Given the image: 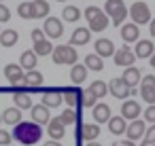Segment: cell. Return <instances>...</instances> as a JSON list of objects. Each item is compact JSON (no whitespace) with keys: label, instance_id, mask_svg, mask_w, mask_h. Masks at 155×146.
Listing matches in <instances>:
<instances>
[{"label":"cell","instance_id":"cell-9","mask_svg":"<svg viewBox=\"0 0 155 146\" xmlns=\"http://www.w3.org/2000/svg\"><path fill=\"white\" fill-rule=\"evenodd\" d=\"M64 91V102L68 104V108H79L81 100H83V89L79 85H70V87H62Z\"/></svg>","mask_w":155,"mask_h":146},{"label":"cell","instance_id":"cell-30","mask_svg":"<svg viewBox=\"0 0 155 146\" xmlns=\"http://www.w3.org/2000/svg\"><path fill=\"white\" fill-rule=\"evenodd\" d=\"M19 121H21V108H7V110L2 112V123H5V125L13 127V125H17Z\"/></svg>","mask_w":155,"mask_h":146},{"label":"cell","instance_id":"cell-35","mask_svg":"<svg viewBox=\"0 0 155 146\" xmlns=\"http://www.w3.org/2000/svg\"><path fill=\"white\" fill-rule=\"evenodd\" d=\"M89 91H91L96 97H104V95L108 93V85H106L104 81H94V83L89 85Z\"/></svg>","mask_w":155,"mask_h":146},{"label":"cell","instance_id":"cell-49","mask_svg":"<svg viewBox=\"0 0 155 146\" xmlns=\"http://www.w3.org/2000/svg\"><path fill=\"white\" fill-rule=\"evenodd\" d=\"M85 146H102V144H98V142H96V140H91V142H87V144H85Z\"/></svg>","mask_w":155,"mask_h":146},{"label":"cell","instance_id":"cell-8","mask_svg":"<svg viewBox=\"0 0 155 146\" xmlns=\"http://www.w3.org/2000/svg\"><path fill=\"white\" fill-rule=\"evenodd\" d=\"M62 100H64L62 87H47V89H43V104L47 108H58L62 104Z\"/></svg>","mask_w":155,"mask_h":146},{"label":"cell","instance_id":"cell-55","mask_svg":"<svg viewBox=\"0 0 155 146\" xmlns=\"http://www.w3.org/2000/svg\"><path fill=\"white\" fill-rule=\"evenodd\" d=\"M9 146H11V144H9Z\"/></svg>","mask_w":155,"mask_h":146},{"label":"cell","instance_id":"cell-50","mask_svg":"<svg viewBox=\"0 0 155 146\" xmlns=\"http://www.w3.org/2000/svg\"><path fill=\"white\" fill-rule=\"evenodd\" d=\"M0 123H2V114H0Z\"/></svg>","mask_w":155,"mask_h":146},{"label":"cell","instance_id":"cell-26","mask_svg":"<svg viewBox=\"0 0 155 146\" xmlns=\"http://www.w3.org/2000/svg\"><path fill=\"white\" fill-rule=\"evenodd\" d=\"M49 11H51V7H49L47 0H32V15H34V19L49 17Z\"/></svg>","mask_w":155,"mask_h":146},{"label":"cell","instance_id":"cell-1","mask_svg":"<svg viewBox=\"0 0 155 146\" xmlns=\"http://www.w3.org/2000/svg\"><path fill=\"white\" fill-rule=\"evenodd\" d=\"M43 138V129L36 121H19L17 125H13V140H17L19 144L32 146Z\"/></svg>","mask_w":155,"mask_h":146},{"label":"cell","instance_id":"cell-6","mask_svg":"<svg viewBox=\"0 0 155 146\" xmlns=\"http://www.w3.org/2000/svg\"><path fill=\"white\" fill-rule=\"evenodd\" d=\"M108 93L115 95L117 100H127L130 95H136L134 87H127L125 81H123L121 76H119V78H113V81L108 83Z\"/></svg>","mask_w":155,"mask_h":146},{"label":"cell","instance_id":"cell-2","mask_svg":"<svg viewBox=\"0 0 155 146\" xmlns=\"http://www.w3.org/2000/svg\"><path fill=\"white\" fill-rule=\"evenodd\" d=\"M104 13L110 17V24L113 26H123L125 24V17L130 15V9L125 7L123 0H106V5H104Z\"/></svg>","mask_w":155,"mask_h":146},{"label":"cell","instance_id":"cell-32","mask_svg":"<svg viewBox=\"0 0 155 146\" xmlns=\"http://www.w3.org/2000/svg\"><path fill=\"white\" fill-rule=\"evenodd\" d=\"M34 53H36L38 57H47V55H51V53H53V43H49L47 38L34 43Z\"/></svg>","mask_w":155,"mask_h":146},{"label":"cell","instance_id":"cell-46","mask_svg":"<svg viewBox=\"0 0 155 146\" xmlns=\"http://www.w3.org/2000/svg\"><path fill=\"white\" fill-rule=\"evenodd\" d=\"M149 24H151V26H149V32H151V36H155V17H153Z\"/></svg>","mask_w":155,"mask_h":146},{"label":"cell","instance_id":"cell-31","mask_svg":"<svg viewBox=\"0 0 155 146\" xmlns=\"http://www.w3.org/2000/svg\"><path fill=\"white\" fill-rule=\"evenodd\" d=\"M62 19H64V21H68V24L79 21V19H81V9H79V7H72V5H68L66 9H62Z\"/></svg>","mask_w":155,"mask_h":146},{"label":"cell","instance_id":"cell-3","mask_svg":"<svg viewBox=\"0 0 155 146\" xmlns=\"http://www.w3.org/2000/svg\"><path fill=\"white\" fill-rule=\"evenodd\" d=\"M83 15H85V19L89 24V30L91 32H104L108 28V24H110V17L102 9H98V7H87Z\"/></svg>","mask_w":155,"mask_h":146},{"label":"cell","instance_id":"cell-22","mask_svg":"<svg viewBox=\"0 0 155 146\" xmlns=\"http://www.w3.org/2000/svg\"><path fill=\"white\" fill-rule=\"evenodd\" d=\"M134 53H136V57H140V59H149V57L155 53V45H153L151 40H136Z\"/></svg>","mask_w":155,"mask_h":146},{"label":"cell","instance_id":"cell-17","mask_svg":"<svg viewBox=\"0 0 155 146\" xmlns=\"http://www.w3.org/2000/svg\"><path fill=\"white\" fill-rule=\"evenodd\" d=\"M47 133H49V138L51 140H62L64 135H66V125H64V121L58 116V119H51L49 123H47Z\"/></svg>","mask_w":155,"mask_h":146},{"label":"cell","instance_id":"cell-37","mask_svg":"<svg viewBox=\"0 0 155 146\" xmlns=\"http://www.w3.org/2000/svg\"><path fill=\"white\" fill-rule=\"evenodd\" d=\"M17 15L21 19H34V15H32V0H26V2H21L17 7Z\"/></svg>","mask_w":155,"mask_h":146},{"label":"cell","instance_id":"cell-24","mask_svg":"<svg viewBox=\"0 0 155 146\" xmlns=\"http://www.w3.org/2000/svg\"><path fill=\"white\" fill-rule=\"evenodd\" d=\"M87 66L85 64H74V66H70V81L74 83V85H81V83H85V78H87Z\"/></svg>","mask_w":155,"mask_h":146},{"label":"cell","instance_id":"cell-29","mask_svg":"<svg viewBox=\"0 0 155 146\" xmlns=\"http://www.w3.org/2000/svg\"><path fill=\"white\" fill-rule=\"evenodd\" d=\"M17 40H19V34H17V30H13V28L0 32V45L7 47V49L15 47V45H17Z\"/></svg>","mask_w":155,"mask_h":146},{"label":"cell","instance_id":"cell-43","mask_svg":"<svg viewBox=\"0 0 155 146\" xmlns=\"http://www.w3.org/2000/svg\"><path fill=\"white\" fill-rule=\"evenodd\" d=\"M43 38H47L43 30H38V28H36V30H32V43H38V40H43Z\"/></svg>","mask_w":155,"mask_h":146},{"label":"cell","instance_id":"cell-39","mask_svg":"<svg viewBox=\"0 0 155 146\" xmlns=\"http://www.w3.org/2000/svg\"><path fill=\"white\" fill-rule=\"evenodd\" d=\"M96 100H98V97H96V95H94V93H91V91L87 89V91H83V100H81V106H83V108H94V106H96Z\"/></svg>","mask_w":155,"mask_h":146},{"label":"cell","instance_id":"cell-53","mask_svg":"<svg viewBox=\"0 0 155 146\" xmlns=\"http://www.w3.org/2000/svg\"><path fill=\"white\" fill-rule=\"evenodd\" d=\"M151 146H155V144H151Z\"/></svg>","mask_w":155,"mask_h":146},{"label":"cell","instance_id":"cell-13","mask_svg":"<svg viewBox=\"0 0 155 146\" xmlns=\"http://www.w3.org/2000/svg\"><path fill=\"white\" fill-rule=\"evenodd\" d=\"M140 104L136 102V100H123V104H121V116L125 119V121H134V119H138L140 116Z\"/></svg>","mask_w":155,"mask_h":146},{"label":"cell","instance_id":"cell-34","mask_svg":"<svg viewBox=\"0 0 155 146\" xmlns=\"http://www.w3.org/2000/svg\"><path fill=\"white\" fill-rule=\"evenodd\" d=\"M60 119L64 121V125H74V123H79V110H77V108H68V110H62Z\"/></svg>","mask_w":155,"mask_h":146},{"label":"cell","instance_id":"cell-52","mask_svg":"<svg viewBox=\"0 0 155 146\" xmlns=\"http://www.w3.org/2000/svg\"><path fill=\"white\" fill-rule=\"evenodd\" d=\"M0 32H2V28H0Z\"/></svg>","mask_w":155,"mask_h":146},{"label":"cell","instance_id":"cell-38","mask_svg":"<svg viewBox=\"0 0 155 146\" xmlns=\"http://www.w3.org/2000/svg\"><path fill=\"white\" fill-rule=\"evenodd\" d=\"M151 144H155V123H151V127H147L142 135V146H151Z\"/></svg>","mask_w":155,"mask_h":146},{"label":"cell","instance_id":"cell-18","mask_svg":"<svg viewBox=\"0 0 155 146\" xmlns=\"http://www.w3.org/2000/svg\"><path fill=\"white\" fill-rule=\"evenodd\" d=\"M140 38V28H138V24H123L121 26V40L123 43H136Z\"/></svg>","mask_w":155,"mask_h":146},{"label":"cell","instance_id":"cell-14","mask_svg":"<svg viewBox=\"0 0 155 146\" xmlns=\"http://www.w3.org/2000/svg\"><path fill=\"white\" fill-rule=\"evenodd\" d=\"M144 131H147V121H142V119H134L130 125H127V129H125V135L130 138V140H140L142 135H144Z\"/></svg>","mask_w":155,"mask_h":146},{"label":"cell","instance_id":"cell-47","mask_svg":"<svg viewBox=\"0 0 155 146\" xmlns=\"http://www.w3.org/2000/svg\"><path fill=\"white\" fill-rule=\"evenodd\" d=\"M43 146H64V144H60V140H49V142L43 144Z\"/></svg>","mask_w":155,"mask_h":146},{"label":"cell","instance_id":"cell-28","mask_svg":"<svg viewBox=\"0 0 155 146\" xmlns=\"http://www.w3.org/2000/svg\"><path fill=\"white\" fill-rule=\"evenodd\" d=\"M113 114H110V106L108 104H96L94 106V121L100 125V123H108V119H110Z\"/></svg>","mask_w":155,"mask_h":146},{"label":"cell","instance_id":"cell-15","mask_svg":"<svg viewBox=\"0 0 155 146\" xmlns=\"http://www.w3.org/2000/svg\"><path fill=\"white\" fill-rule=\"evenodd\" d=\"M94 49H96V53L104 59V57H113L115 55V43L113 40H108V38H98L96 43H94Z\"/></svg>","mask_w":155,"mask_h":146},{"label":"cell","instance_id":"cell-40","mask_svg":"<svg viewBox=\"0 0 155 146\" xmlns=\"http://www.w3.org/2000/svg\"><path fill=\"white\" fill-rule=\"evenodd\" d=\"M11 19V11H9V7H5L2 2H0V24H7Z\"/></svg>","mask_w":155,"mask_h":146},{"label":"cell","instance_id":"cell-25","mask_svg":"<svg viewBox=\"0 0 155 146\" xmlns=\"http://www.w3.org/2000/svg\"><path fill=\"white\" fill-rule=\"evenodd\" d=\"M125 129H127V121H125L121 114L108 119V131H110L113 135H121V133H125Z\"/></svg>","mask_w":155,"mask_h":146},{"label":"cell","instance_id":"cell-16","mask_svg":"<svg viewBox=\"0 0 155 146\" xmlns=\"http://www.w3.org/2000/svg\"><path fill=\"white\" fill-rule=\"evenodd\" d=\"M30 112H32V121H36L38 125H47L49 121H51V112H49V108L41 102V104H34L32 108H30Z\"/></svg>","mask_w":155,"mask_h":146},{"label":"cell","instance_id":"cell-41","mask_svg":"<svg viewBox=\"0 0 155 146\" xmlns=\"http://www.w3.org/2000/svg\"><path fill=\"white\" fill-rule=\"evenodd\" d=\"M13 140V135L7 131V129H0V146H9Z\"/></svg>","mask_w":155,"mask_h":146},{"label":"cell","instance_id":"cell-51","mask_svg":"<svg viewBox=\"0 0 155 146\" xmlns=\"http://www.w3.org/2000/svg\"><path fill=\"white\" fill-rule=\"evenodd\" d=\"M58 2H66V0H58Z\"/></svg>","mask_w":155,"mask_h":146},{"label":"cell","instance_id":"cell-12","mask_svg":"<svg viewBox=\"0 0 155 146\" xmlns=\"http://www.w3.org/2000/svg\"><path fill=\"white\" fill-rule=\"evenodd\" d=\"M5 76L11 85H19L24 83V76H26V70L19 66V64H7L5 66Z\"/></svg>","mask_w":155,"mask_h":146},{"label":"cell","instance_id":"cell-42","mask_svg":"<svg viewBox=\"0 0 155 146\" xmlns=\"http://www.w3.org/2000/svg\"><path fill=\"white\" fill-rule=\"evenodd\" d=\"M144 121L147 123H155V104H149V108L144 110Z\"/></svg>","mask_w":155,"mask_h":146},{"label":"cell","instance_id":"cell-5","mask_svg":"<svg viewBox=\"0 0 155 146\" xmlns=\"http://www.w3.org/2000/svg\"><path fill=\"white\" fill-rule=\"evenodd\" d=\"M130 17H132V21L138 24V26H144V24H149V21L153 19V17H151V9H149L147 2H134V5L130 7Z\"/></svg>","mask_w":155,"mask_h":146},{"label":"cell","instance_id":"cell-54","mask_svg":"<svg viewBox=\"0 0 155 146\" xmlns=\"http://www.w3.org/2000/svg\"><path fill=\"white\" fill-rule=\"evenodd\" d=\"M0 2H2V0H0Z\"/></svg>","mask_w":155,"mask_h":146},{"label":"cell","instance_id":"cell-23","mask_svg":"<svg viewBox=\"0 0 155 146\" xmlns=\"http://www.w3.org/2000/svg\"><path fill=\"white\" fill-rule=\"evenodd\" d=\"M121 78L125 81L127 87H136V85H140V81H142V72H140L136 66H127V68L123 70V76H121Z\"/></svg>","mask_w":155,"mask_h":146},{"label":"cell","instance_id":"cell-19","mask_svg":"<svg viewBox=\"0 0 155 146\" xmlns=\"http://www.w3.org/2000/svg\"><path fill=\"white\" fill-rule=\"evenodd\" d=\"M43 81H45V76L34 68V70H28L26 72V76H24V83L30 87V91H38V89H43Z\"/></svg>","mask_w":155,"mask_h":146},{"label":"cell","instance_id":"cell-20","mask_svg":"<svg viewBox=\"0 0 155 146\" xmlns=\"http://www.w3.org/2000/svg\"><path fill=\"white\" fill-rule=\"evenodd\" d=\"M13 102L17 108L21 110H30L34 104H32V93L26 91V89H19V91H13Z\"/></svg>","mask_w":155,"mask_h":146},{"label":"cell","instance_id":"cell-11","mask_svg":"<svg viewBox=\"0 0 155 146\" xmlns=\"http://www.w3.org/2000/svg\"><path fill=\"white\" fill-rule=\"evenodd\" d=\"M100 135V127H98V123H83V125H79L77 127V140L81 142H91V140H96Z\"/></svg>","mask_w":155,"mask_h":146},{"label":"cell","instance_id":"cell-36","mask_svg":"<svg viewBox=\"0 0 155 146\" xmlns=\"http://www.w3.org/2000/svg\"><path fill=\"white\" fill-rule=\"evenodd\" d=\"M140 97L147 104H155V87L153 85H140Z\"/></svg>","mask_w":155,"mask_h":146},{"label":"cell","instance_id":"cell-21","mask_svg":"<svg viewBox=\"0 0 155 146\" xmlns=\"http://www.w3.org/2000/svg\"><path fill=\"white\" fill-rule=\"evenodd\" d=\"M89 38H91V30L89 28H77L72 32V36H70V45L72 47H83V45L89 43Z\"/></svg>","mask_w":155,"mask_h":146},{"label":"cell","instance_id":"cell-10","mask_svg":"<svg viewBox=\"0 0 155 146\" xmlns=\"http://www.w3.org/2000/svg\"><path fill=\"white\" fill-rule=\"evenodd\" d=\"M43 32H45L47 38H60V36L64 34V24H62V19H58V17H45Z\"/></svg>","mask_w":155,"mask_h":146},{"label":"cell","instance_id":"cell-27","mask_svg":"<svg viewBox=\"0 0 155 146\" xmlns=\"http://www.w3.org/2000/svg\"><path fill=\"white\" fill-rule=\"evenodd\" d=\"M36 57H38V55L34 53V49H32V51L28 49V51H24V53H21V57H19V66H21L26 72H28V70H34V68H36V64H38V59H36Z\"/></svg>","mask_w":155,"mask_h":146},{"label":"cell","instance_id":"cell-33","mask_svg":"<svg viewBox=\"0 0 155 146\" xmlns=\"http://www.w3.org/2000/svg\"><path fill=\"white\" fill-rule=\"evenodd\" d=\"M85 66H87V70L100 72V70L104 68V59H102L98 53H91V55H87V57H85Z\"/></svg>","mask_w":155,"mask_h":146},{"label":"cell","instance_id":"cell-4","mask_svg":"<svg viewBox=\"0 0 155 146\" xmlns=\"http://www.w3.org/2000/svg\"><path fill=\"white\" fill-rule=\"evenodd\" d=\"M51 57H53V64H58V66H74L79 59V53L72 45H58V47H53Z\"/></svg>","mask_w":155,"mask_h":146},{"label":"cell","instance_id":"cell-45","mask_svg":"<svg viewBox=\"0 0 155 146\" xmlns=\"http://www.w3.org/2000/svg\"><path fill=\"white\" fill-rule=\"evenodd\" d=\"M113 146H136V144H134V140L127 138V140H123V142H115Z\"/></svg>","mask_w":155,"mask_h":146},{"label":"cell","instance_id":"cell-7","mask_svg":"<svg viewBox=\"0 0 155 146\" xmlns=\"http://www.w3.org/2000/svg\"><path fill=\"white\" fill-rule=\"evenodd\" d=\"M115 59V66H121V68H127V66H134V62H136V53L127 47V45H123V47H119L117 51H115V55H113Z\"/></svg>","mask_w":155,"mask_h":146},{"label":"cell","instance_id":"cell-44","mask_svg":"<svg viewBox=\"0 0 155 146\" xmlns=\"http://www.w3.org/2000/svg\"><path fill=\"white\" fill-rule=\"evenodd\" d=\"M140 85H153V87H155V76H153V74H147V76H142Z\"/></svg>","mask_w":155,"mask_h":146},{"label":"cell","instance_id":"cell-48","mask_svg":"<svg viewBox=\"0 0 155 146\" xmlns=\"http://www.w3.org/2000/svg\"><path fill=\"white\" fill-rule=\"evenodd\" d=\"M149 64H151V68H153V70H155V53H153V55H151V59H149Z\"/></svg>","mask_w":155,"mask_h":146}]
</instances>
